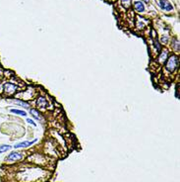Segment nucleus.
Listing matches in <instances>:
<instances>
[{
    "label": "nucleus",
    "mask_w": 180,
    "mask_h": 182,
    "mask_svg": "<svg viewBox=\"0 0 180 182\" xmlns=\"http://www.w3.org/2000/svg\"><path fill=\"white\" fill-rule=\"evenodd\" d=\"M179 65V57L176 55H169L165 61V69L168 72H174L178 68Z\"/></svg>",
    "instance_id": "obj_1"
},
{
    "label": "nucleus",
    "mask_w": 180,
    "mask_h": 182,
    "mask_svg": "<svg viewBox=\"0 0 180 182\" xmlns=\"http://www.w3.org/2000/svg\"><path fill=\"white\" fill-rule=\"evenodd\" d=\"M19 87L13 82H5L3 84V93L7 96H12L15 93H17Z\"/></svg>",
    "instance_id": "obj_2"
},
{
    "label": "nucleus",
    "mask_w": 180,
    "mask_h": 182,
    "mask_svg": "<svg viewBox=\"0 0 180 182\" xmlns=\"http://www.w3.org/2000/svg\"><path fill=\"white\" fill-rule=\"evenodd\" d=\"M35 105L39 108V109H45L48 107V101L43 96H39L35 101Z\"/></svg>",
    "instance_id": "obj_3"
},
{
    "label": "nucleus",
    "mask_w": 180,
    "mask_h": 182,
    "mask_svg": "<svg viewBox=\"0 0 180 182\" xmlns=\"http://www.w3.org/2000/svg\"><path fill=\"white\" fill-rule=\"evenodd\" d=\"M22 157H23V155H22L21 152H11V154L7 156V161H18V160H21Z\"/></svg>",
    "instance_id": "obj_4"
},
{
    "label": "nucleus",
    "mask_w": 180,
    "mask_h": 182,
    "mask_svg": "<svg viewBox=\"0 0 180 182\" xmlns=\"http://www.w3.org/2000/svg\"><path fill=\"white\" fill-rule=\"evenodd\" d=\"M159 6L164 11H171L173 9L172 5L168 0H159Z\"/></svg>",
    "instance_id": "obj_5"
},
{
    "label": "nucleus",
    "mask_w": 180,
    "mask_h": 182,
    "mask_svg": "<svg viewBox=\"0 0 180 182\" xmlns=\"http://www.w3.org/2000/svg\"><path fill=\"white\" fill-rule=\"evenodd\" d=\"M169 57V55H168V51L167 50H163L161 51V53L159 54V57H157V61H159V63L163 64L166 61V59H167V57Z\"/></svg>",
    "instance_id": "obj_6"
},
{
    "label": "nucleus",
    "mask_w": 180,
    "mask_h": 182,
    "mask_svg": "<svg viewBox=\"0 0 180 182\" xmlns=\"http://www.w3.org/2000/svg\"><path fill=\"white\" fill-rule=\"evenodd\" d=\"M37 142V139L33 140V141H26V142H22V143H18L14 146L15 148H28V146H32L33 144Z\"/></svg>",
    "instance_id": "obj_7"
},
{
    "label": "nucleus",
    "mask_w": 180,
    "mask_h": 182,
    "mask_svg": "<svg viewBox=\"0 0 180 182\" xmlns=\"http://www.w3.org/2000/svg\"><path fill=\"white\" fill-rule=\"evenodd\" d=\"M30 113H31V115H33L34 118H35V120H39V121L43 120V115H41V113L39 112L37 109H35V108H34V109H31Z\"/></svg>",
    "instance_id": "obj_8"
},
{
    "label": "nucleus",
    "mask_w": 180,
    "mask_h": 182,
    "mask_svg": "<svg viewBox=\"0 0 180 182\" xmlns=\"http://www.w3.org/2000/svg\"><path fill=\"white\" fill-rule=\"evenodd\" d=\"M134 8L138 13H143L144 11H145V5H144L143 2L141 1H137L136 3L134 4Z\"/></svg>",
    "instance_id": "obj_9"
},
{
    "label": "nucleus",
    "mask_w": 180,
    "mask_h": 182,
    "mask_svg": "<svg viewBox=\"0 0 180 182\" xmlns=\"http://www.w3.org/2000/svg\"><path fill=\"white\" fill-rule=\"evenodd\" d=\"M14 102L17 104V105H20V106H22V107H24V108H27V109H28V108H30V104L27 103V102L19 100V99H15Z\"/></svg>",
    "instance_id": "obj_10"
},
{
    "label": "nucleus",
    "mask_w": 180,
    "mask_h": 182,
    "mask_svg": "<svg viewBox=\"0 0 180 182\" xmlns=\"http://www.w3.org/2000/svg\"><path fill=\"white\" fill-rule=\"evenodd\" d=\"M172 47H173V50H174L175 53L179 52V41L177 39H174L172 41Z\"/></svg>",
    "instance_id": "obj_11"
},
{
    "label": "nucleus",
    "mask_w": 180,
    "mask_h": 182,
    "mask_svg": "<svg viewBox=\"0 0 180 182\" xmlns=\"http://www.w3.org/2000/svg\"><path fill=\"white\" fill-rule=\"evenodd\" d=\"M12 148V146H9V145H3V146H0V154H3V152H6L8 150H10Z\"/></svg>",
    "instance_id": "obj_12"
},
{
    "label": "nucleus",
    "mask_w": 180,
    "mask_h": 182,
    "mask_svg": "<svg viewBox=\"0 0 180 182\" xmlns=\"http://www.w3.org/2000/svg\"><path fill=\"white\" fill-rule=\"evenodd\" d=\"M12 113H14V114H18V115H21V116H26L27 113L25 112V111L23 110H19V109H11L10 110Z\"/></svg>",
    "instance_id": "obj_13"
},
{
    "label": "nucleus",
    "mask_w": 180,
    "mask_h": 182,
    "mask_svg": "<svg viewBox=\"0 0 180 182\" xmlns=\"http://www.w3.org/2000/svg\"><path fill=\"white\" fill-rule=\"evenodd\" d=\"M121 2L125 8H129L131 6V0H121Z\"/></svg>",
    "instance_id": "obj_14"
},
{
    "label": "nucleus",
    "mask_w": 180,
    "mask_h": 182,
    "mask_svg": "<svg viewBox=\"0 0 180 182\" xmlns=\"http://www.w3.org/2000/svg\"><path fill=\"white\" fill-rule=\"evenodd\" d=\"M27 122H28L29 124H31V125H33V126H35V123L34 121H33L32 119H27Z\"/></svg>",
    "instance_id": "obj_15"
},
{
    "label": "nucleus",
    "mask_w": 180,
    "mask_h": 182,
    "mask_svg": "<svg viewBox=\"0 0 180 182\" xmlns=\"http://www.w3.org/2000/svg\"><path fill=\"white\" fill-rule=\"evenodd\" d=\"M161 41L163 42V43H166V42H167V37H164L163 40H161Z\"/></svg>",
    "instance_id": "obj_16"
},
{
    "label": "nucleus",
    "mask_w": 180,
    "mask_h": 182,
    "mask_svg": "<svg viewBox=\"0 0 180 182\" xmlns=\"http://www.w3.org/2000/svg\"><path fill=\"white\" fill-rule=\"evenodd\" d=\"M143 1H145V2H150V0H143Z\"/></svg>",
    "instance_id": "obj_17"
}]
</instances>
